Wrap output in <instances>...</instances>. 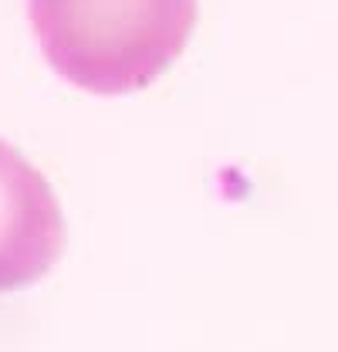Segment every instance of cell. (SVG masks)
Listing matches in <instances>:
<instances>
[{"label": "cell", "mask_w": 338, "mask_h": 352, "mask_svg": "<svg viewBox=\"0 0 338 352\" xmlns=\"http://www.w3.org/2000/svg\"><path fill=\"white\" fill-rule=\"evenodd\" d=\"M27 10L51 68L95 95L153 85L196 28V0H31Z\"/></svg>", "instance_id": "1"}, {"label": "cell", "mask_w": 338, "mask_h": 352, "mask_svg": "<svg viewBox=\"0 0 338 352\" xmlns=\"http://www.w3.org/2000/svg\"><path fill=\"white\" fill-rule=\"evenodd\" d=\"M65 251V220L51 183L0 139V292L44 278Z\"/></svg>", "instance_id": "2"}]
</instances>
